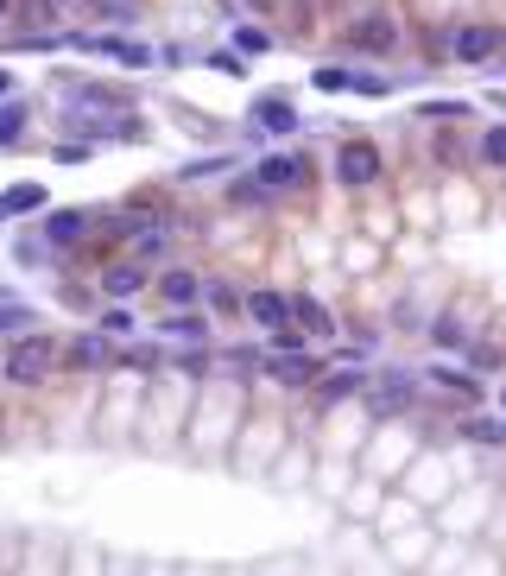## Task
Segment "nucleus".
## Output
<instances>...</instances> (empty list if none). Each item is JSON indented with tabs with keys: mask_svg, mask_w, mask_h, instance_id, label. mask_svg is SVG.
<instances>
[{
	"mask_svg": "<svg viewBox=\"0 0 506 576\" xmlns=\"http://www.w3.org/2000/svg\"><path fill=\"white\" fill-rule=\"evenodd\" d=\"M58 354H64V336H51V330L7 336V342H0V380L20 387V393H39V387H51V374H58Z\"/></svg>",
	"mask_w": 506,
	"mask_h": 576,
	"instance_id": "1",
	"label": "nucleus"
},
{
	"mask_svg": "<svg viewBox=\"0 0 506 576\" xmlns=\"http://www.w3.org/2000/svg\"><path fill=\"white\" fill-rule=\"evenodd\" d=\"M89 235H95V209H83V203H70V209H44V216H39V241H44L51 260L83 254Z\"/></svg>",
	"mask_w": 506,
	"mask_h": 576,
	"instance_id": "2",
	"label": "nucleus"
},
{
	"mask_svg": "<svg viewBox=\"0 0 506 576\" xmlns=\"http://www.w3.org/2000/svg\"><path fill=\"white\" fill-rule=\"evenodd\" d=\"M342 44H349V58H393L399 20L386 7H361V13H349V25H342Z\"/></svg>",
	"mask_w": 506,
	"mask_h": 576,
	"instance_id": "3",
	"label": "nucleus"
},
{
	"mask_svg": "<svg viewBox=\"0 0 506 576\" xmlns=\"http://www.w3.org/2000/svg\"><path fill=\"white\" fill-rule=\"evenodd\" d=\"M380 177H386V153H380L368 133H349V140L335 146V184L354 197V191H374Z\"/></svg>",
	"mask_w": 506,
	"mask_h": 576,
	"instance_id": "4",
	"label": "nucleus"
},
{
	"mask_svg": "<svg viewBox=\"0 0 506 576\" xmlns=\"http://www.w3.org/2000/svg\"><path fill=\"white\" fill-rule=\"evenodd\" d=\"M443 58L450 64H494L500 58V25L494 20H463L443 32Z\"/></svg>",
	"mask_w": 506,
	"mask_h": 576,
	"instance_id": "5",
	"label": "nucleus"
},
{
	"mask_svg": "<svg viewBox=\"0 0 506 576\" xmlns=\"http://www.w3.org/2000/svg\"><path fill=\"white\" fill-rule=\"evenodd\" d=\"M254 177H260L272 197H298V191H310L317 165H310V153H260L254 158Z\"/></svg>",
	"mask_w": 506,
	"mask_h": 576,
	"instance_id": "6",
	"label": "nucleus"
},
{
	"mask_svg": "<svg viewBox=\"0 0 506 576\" xmlns=\"http://www.w3.org/2000/svg\"><path fill=\"white\" fill-rule=\"evenodd\" d=\"M114 368V336L102 330H76L58 354V374H109Z\"/></svg>",
	"mask_w": 506,
	"mask_h": 576,
	"instance_id": "7",
	"label": "nucleus"
},
{
	"mask_svg": "<svg viewBox=\"0 0 506 576\" xmlns=\"http://www.w3.org/2000/svg\"><path fill=\"white\" fill-rule=\"evenodd\" d=\"M95 291L109 298V305H133L140 291H153V266L146 260H102V272H95Z\"/></svg>",
	"mask_w": 506,
	"mask_h": 576,
	"instance_id": "8",
	"label": "nucleus"
},
{
	"mask_svg": "<svg viewBox=\"0 0 506 576\" xmlns=\"http://www.w3.org/2000/svg\"><path fill=\"white\" fill-rule=\"evenodd\" d=\"M247 127L260 140H291V133H304V114L291 109L286 95H254L247 102Z\"/></svg>",
	"mask_w": 506,
	"mask_h": 576,
	"instance_id": "9",
	"label": "nucleus"
},
{
	"mask_svg": "<svg viewBox=\"0 0 506 576\" xmlns=\"http://www.w3.org/2000/svg\"><path fill=\"white\" fill-rule=\"evenodd\" d=\"M153 298L165 310L203 305V272H197V266H158V272H153Z\"/></svg>",
	"mask_w": 506,
	"mask_h": 576,
	"instance_id": "10",
	"label": "nucleus"
},
{
	"mask_svg": "<svg viewBox=\"0 0 506 576\" xmlns=\"http://www.w3.org/2000/svg\"><path fill=\"white\" fill-rule=\"evenodd\" d=\"M266 380H279V387H317V374H323V361H317V349H272L260 361Z\"/></svg>",
	"mask_w": 506,
	"mask_h": 576,
	"instance_id": "11",
	"label": "nucleus"
},
{
	"mask_svg": "<svg viewBox=\"0 0 506 576\" xmlns=\"http://www.w3.org/2000/svg\"><path fill=\"white\" fill-rule=\"evenodd\" d=\"M241 317L254 323V330H286L291 323V291H272V286H254V291H241Z\"/></svg>",
	"mask_w": 506,
	"mask_h": 576,
	"instance_id": "12",
	"label": "nucleus"
},
{
	"mask_svg": "<svg viewBox=\"0 0 506 576\" xmlns=\"http://www.w3.org/2000/svg\"><path fill=\"white\" fill-rule=\"evenodd\" d=\"M368 405H374V412H399V405H412V399H419V374H405V368H386V374H374L368 380Z\"/></svg>",
	"mask_w": 506,
	"mask_h": 576,
	"instance_id": "13",
	"label": "nucleus"
},
{
	"mask_svg": "<svg viewBox=\"0 0 506 576\" xmlns=\"http://www.w3.org/2000/svg\"><path fill=\"white\" fill-rule=\"evenodd\" d=\"M291 330H304L310 342H330L335 336V310L317 291H291Z\"/></svg>",
	"mask_w": 506,
	"mask_h": 576,
	"instance_id": "14",
	"label": "nucleus"
},
{
	"mask_svg": "<svg viewBox=\"0 0 506 576\" xmlns=\"http://www.w3.org/2000/svg\"><path fill=\"white\" fill-rule=\"evenodd\" d=\"M158 330L172 336V342H184V349H203V342L216 336V317H209L203 305H190V310H165V317H158Z\"/></svg>",
	"mask_w": 506,
	"mask_h": 576,
	"instance_id": "15",
	"label": "nucleus"
},
{
	"mask_svg": "<svg viewBox=\"0 0 506 576\" xmlns=\"http://www.w3.org/2000/svg\"><path fill=\"white\" fill-rule=\"evenodd\" d=\"M431 387H437V393H450L463 412H475V405L487 399V387L468 374V368H456V361H437V368H431Z\"/></svg>",
	"mask_w": 506,
	"mask_h": 576,
	"instance_id": "16",
	"label": "nucleus"
},
{
	"mask_svg": "<svg viewBox=\"0 0 506 576\" xmlns=\"http://www.w3.org/2000/svg\"><path fill=\"white\" fill-rule=\"evenodd\" d=\"M368 380H374V374H368L361 361H349V368H335V374H330V368H323L310 393L323 399V405H342V399H361V393H368Z\"/></svg>",
	"mask_w": 506,
	"mask_h": 576,
	"instance_id": "17",
	"label": "nucleus"
},
{
	"mask_svg": "<svg viewBox=\"0 0 506 576\" xmlns=\"http://www.w3.org/2000/svg\"><path fill=\"white\" fill-rule=\"evenodd\" d=\"M0 209H7V222L44 216V209H51V184H39V177H13V184L0 191Z\"/></svg>",
	"mask_w": 506,
	"mask_h": 576,
	"instance_id": "18",
	"label": "nucleus"
},
{
	"mask_svg": "<svg viewBox=\"0 0 506 576\" xmlns=\"http://www.w3.org/2000/svg\"><path fill=\"white\" fill-rule=\"evenodd\" d=\"M450 456H437V450H431V456H419V469H412V475H405V487H412V494H419V501H437L443 487L450 482H463V475H450Z\"/></svg>",
	"mask_w": 506,
	"mask_h": 576,
	"instance_id": "19",
	"label": "nucleus"
},
{
	"mask_svg": "<svg viewBox=\"0 0 506 576\" xmlns=\"http://www.w3.org/2000/svg\"><path fill=\"white\" fill-rule=\"evenodd\" d=\"M25 133H32V109H25L20 95H7V102H0V153L25 146Z\"/></svg>",
	"mask_w": 506,
	"mask_h": 576,
	"instance_id": "20",
	"label": "nucleus"
},
{
	"mask_svg": "<svg viewBox=\"0 0 506 576\" xmlns=\"http://www.w3.org/2000/svg\"><path fill=\"white\" fill-rule=\"evenodd\" d=\"M463 438L482 443V450H506V412H468Z\"/></svg>",
	"mask_w": 506,
	"mask_h": 576,
	"instance_id": "21",
	"label": "nucleus"
},
{
	"mask_svg": "<svg viewBox=\"0 0 506 576\" xmlns=\"http://www.w3.org/2000/svg\"><path fill=\"white\" fill-rule=\"evenodd\" d=\"M431 342H437V349H468V342H475V323H468L463 310H443L437 323H431Z\"/></svg>",
	"mask_w": 506,
	"mask_h": 576,
	"instance_id": "22",
	"label": "nucleus"
},
{
	"mask_svg": "<svg viewBox=\"0 0 506 576\" xmlns=\"http://www.w3.org/2000/svg\"><path fill=\"white\" fill-rule=\"evenodd\" d=\"M475 158H482L487 172H506V121H494V127L475 133Z\"/></svg>",
	"mask_w": 506,
	"mask_h": 576,
	"instance_id": "23",
	"label": "nucleus"
},
{
	"mask_svg": "<svg viewBox=\"0 0 506 576\" xmlns=\"http://www.w3.org/2000/svg\"><path fill=\"white\" fill-rule=\"evenodd\" d=\"M228 203H235V209H266V203H272V191H266L254 172H241L235 184H228Z\"/></svg>",
	"mask_w": 506,
	"mask_h": 576,
	"instance_id": "24",
	"label": "nucleus"
},
{
	"mask_svg": "<svg viewBox=\"0 0 506 576\" xmlns=\"http://www.w3.org/2000/svg\"><path fill=\"white\" fill-rule=\"evenodd\" d=\"M203 310H221V317H235V310H241V291L228 286V279H203Z\"/></svg>",
	"mask_w": 506,
	"mask_h": 576,
	"instance_id": "25",
	"label": "nucleus"
},
{
	"mask_svg": "<svg viewBox=\"0 0 506 576\" xmlns=\"http://www.w3.org/2000/svg\"><path fill=\"white\" fill-rule=\"evenodd\" d=\"M419 121H468V102H450V95H437V102H419Z\"/></svg>",
	"mask_w": 506,
	"mask_h": 576,
	"instance_id": "26",
	"label": "nucleus"
},
{
	"mask_svg": "<svg viewBox=\"0 0 506 576\" xmlns=\"http://www.w3.org/2000/svg\"><path fill=\"white\" fill-rule=\"evenodd\" d=\"M20 330H39V310L32 305H0V336H20Z\"/></svg>",
	"mask_w": 506,
	"mask_h": 576,
	"instance_id": "27",
	"label": "nucleus"
},
{
	"mask_svg": "<svg viewBox=\"0 0 506 576\" xmlns=\"http://www.w3.org/2000/svg\"><path fill=\"white\" fill-rule=\"evenodd\" d=\"M221 172H235V158H190L177 172V184H203V177H221Z\"/></svg>",
	"mask_w": 506,
	"mask_h": 576,
	"instance_id": "28",
	"label": "nucleus"
},
{
	"mask_svg": "<svg viewBox=\"0 0 506 576\" xmlns=\"http://www.w3.org/2000/svg\"><path fill=\"white\" fill-rule=\"evenodd\" d=\"M235 51H247V58H266V51H272V32H266V25H235Z\"/></svg>",
	"mask_w": 506,
	"mask_h": 576,
	"instance_id": "29",
	"label": "nucleus"
},
{
	"mask_svg": "<svg viewBox=\"0 0 506 576\" xmlns=\"http://www.w3.org/2000/svg\"><path fill=\"white\" fill-rule=\"evenodd\" d=\"M95 330H102V336H133V310L127 305H109L102 317H95Z\"/></svg>",
	"mask_w": 506,
	"mask_h": 576,
	"instance_id": "30",
	"label": "nucleus"
},
{
	"mask_svg": "<svg viewBox=\"0 0 506 576\" xmlns=\"http://www.w3.org/2000/svg\"><path fill=\"white\" fill-rule=\"evenodd\" d=\"M114 64H127V70H146V64H153V44H140V39H121V51H114Z\"/></svg>",
	"mask_w": 506,
	"mask_h": 576,
	"instance_id": "31",
	"label": "nucleus"
},
{
	"mask_svg": "<svg viewBox=\"0 0 506 576\" xmlns=\"http://www.w3.org/2000/svg\"><path fill=\"white\" fill-rule=\"evenodd\" d=\"M51 158H58V165H83V158H89V146H83V140H64V146H58Z\"/></svg>",
	"mask_w": 506,
	"mask_h": 576,
	"instance_id": "32",
	"label": "nucleus"
},
{
	"mask_svg": "<svg viewBox=\"0 0 506 576\" xmlns=\"http://www.w3.org/2000/svg\"><path fill=\"white\" fill-rule=\"evenodd\" d=\"M13 89H20V76H13V70L0 64V102H7V95H13Z\"/></svg>",
	"mask_w": 506,
	"mask_h": 576,
	"instance_id": "33",
	"label": "nucleus"
},
{
	"mask_svg": "<svg viewBox=\"0 0 506 576\" xmlns=\"http://www.w3.org/2000/svg\"><path fill=\"white\" fill-rule=\"evenodd\" d=\"M7 20H13V0H0V32H7Z\"/></svg>",
	"mask_w": 506,
	"mask_h": 576,
	"instance_id": "34",
	"label": "nucleus"
},
{
	"mask_svg": "<svg viewBox=\"0 0 506 576\" xmlns=\"http://www.w3.org/2000/svg\"><path fill=\"white\" fill-rule=\"evenodd\" d=\"M500 412H506V387H500Z\"/></svg>",
	"mask_w": 506,
	"mask_h": 576,
	"instance_id": "35",
	"label": "nucleus"
},
{
	"mask_svg": "<svg viewBox=\"0 0 506 576\" xmlns=\"http://www.w3.org/2000/svg\"><path fill=\"white\" fill-rule=\"evenodd\" d=\"M500 51H506V25H500Z\"/></svg>",
	"mask_w": 506,
	"mask_h": 576,
	"instance_id": "36",
	"label": "nucleus"
},
{
	"mask_svg": "<svg viewBox=\"0 0 506 576\" xmlns=\"http://www.w3.org/2000/svg\"><path fill=\"white\" fill-rule=\"evenodd\" d=\"M0 228H7V209H0Z\"/></svg>",
	"mask_w": 506,
	"mask_h": 576,
	"instance_id": "37",
	"label": "nucleus"
}]
</instances>
